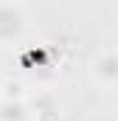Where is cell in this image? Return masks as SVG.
Here are the masks:
<instances>
[{
  "label": "cell",
  "mask_w": 118,
  "mask_h": 121,
  "mask_svg": "<svg viewBox=\"0 0 118 121\" xmlns=\"http://www.w3.org/2000/svg\"><path fill=\"white\" fill-rule=\"evenodd\" d=\"M93 73L104 82V85H113L118 82V54L115 51H107V54H101L98 59L93 62Z\"/></svg>",
  "instance_id": "obj_2"
},
{
  "label": "cell",
  "mask_w": 118,
  "mask_h": 121,
  "mask_svg": "<svg viewBox=\"0 0 118 121\" xmlns=\"http://www.w3.org/2000/svg\"><path fill=\"white\" fill-rule=\"evenodd\" d=\"M23 11L11 3H0V39H11L23 31Z\"/></svg>",
  "instance_id": "obj_1"
}]
</instances>
